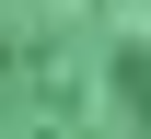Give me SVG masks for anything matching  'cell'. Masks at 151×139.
<instances>
[{
    "label": "cell",
    "mask_w": 151,
    "mask_h": 139,
    "mask_svg": "<svg viewBox=\"0 0 151 139\" xmlns=\"http://www.w3.org/2000/svg\"><path fill=\"white\" fill-rule=\"evenodd\" d=\"M0 139H151V0H0Z\"/></svg>",
    "instance_id": "obj_1"
}]
</instances>
